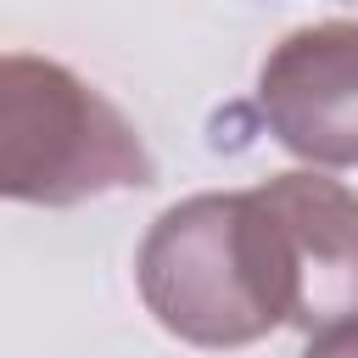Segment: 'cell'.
I'll use <instances>...</instances> for the list:
<instances>
[{
	"mask_svg": "<svg viewBox=\"0 0 358 358\" xmlns=\"http://www.w3.org/2000/svg\"><path fill=\"white\" fill-rule=\"evenodd\" d=\"M134 274L157 324L196 347H246L296 313L285 229L257 190L168 207L151 224Z\"/></svg>",
	"mask_w": 358,
	"mask_h": 358,
	"instance_id": "6da1fadb",
	"label": "cell"
},
{
	"mask_svg": "<svg viewBox=\"0 0 358 358\" xmlns=\"http://www.w3.org/2000/svg\"><path fill=\"white\" fill-rule=\"evenodd\" d=\"M157 162L134 123L78 73L39 56H0V196L73 207L151 185Z\"/></svg>",
	"mask_w": 358,
	"mask_h": 358,
	"instance_id": "7a4b0ae2",
	"label": "cell"
},
{
	"mask_svg": "<svg viewBox=\"0 0 358 358\" xmlns=\"http://www.w3.org/2000/svg\"><path fill=\"white\" fill-rule=\"evenodd\" d=\"M257 101L285 151L352 168L358 162V22H313L274 45Z\"/></svg>",
	"mask_w": 358,
	"mask_h": 358,
	"instance_id": "3957f363",
	"label": "cell"
},
{
	"mask_svg": "<svg viewBox=\"0 0 358 358\" xmlns=\"http://www.w3.org/2000/svg\"><path fill=\"white\" fill-rule=\"evenodd\" d=\"M257 196L285 229V252L296 274L291 324L324 330L358 319V196L313 173H280Z\"/></svg>",
	"mask_w": 358,
	"mask_h": 358,
	"instance_id": "277c9868",
	"label": "cell"
},
{
	"mask_svg": "<svg viewBox=\"0 0 358 358\" xmlns=\"http://www.w3.org/2000/svg\"><path fill=\"white\" fill-rule=\"evenodd\" d=\"M302 358H358V319H341V324H324Z\"/></svg>",
	"mask_w": 358,
	"mask_h": 358,
	"instance_id": "5b68a950",
	"label": "cell"
}]
</instances>
